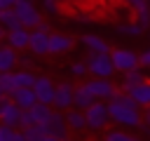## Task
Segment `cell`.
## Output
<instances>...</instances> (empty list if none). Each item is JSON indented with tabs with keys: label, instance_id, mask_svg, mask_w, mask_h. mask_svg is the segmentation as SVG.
I'll return each instance as SVG.
<instances>
[{
	"label": "cell",
	"instance_id": "6da1fadb",
	"mask_svg": "<svg viewBox=\"0 0 150 141\" xmlns=\"http://www.w3.org/2000/svg\"><path fill=\"white\" fill-rule=\"evenodd\" d=\"M108 110H110V118L117 127H124V129H141L145 122H143V106L129 94V92H115L110 99H108Z\"/></svg>",
	"mask_w": 150,
	"mask_h": 141
},
{
	"label": "cell",
	"instance_id": "7a4b0ae2",
	"mask_svg": "<svg viewBox=\"0 0 150 141\" xmlns=\"http://www.w3.org/2000/svg\"><path fill=\"white\" fill-rule=\"evenodd\" d=\"M87 129L89 132H105L108 129V122L112 120L110 118V110H108V103H103V99H96L87 110Z\"/></svg>",
	"mask_w": 150,
	"mask_h": 141
},
{
	"label": "cell",
	"instance_id": "3957f363",
	"mask_svg": "<svg viewBox=\"0 0 150 141\" xmlns=\"http://www.w3.org/2000/svg\"><path fill=\"white\" fill-rule=\"evenodd\" d=\"M87 66H89V75L94 78H110L112 73H117L110 52H89Z\"/></svg>",
	"mask_w": 150,
	"mask_h": 141
},
{
	"label": "cell",
	"instance_id": "277c9868",
	"mask_svg": "<svg viewBox=\"0 0 150 141\" xmlns=\"http://www.w3.org/2000/svg\"><path fill=\"white\" fill-rule=\"evenodd\" d=\"M47 127V141H66L70 136V127H68V120H66V110H54L52 118L45 122Z\"/></svg>",
	"mask_w": 150,
	"mask_h": 141
},
{
	"label": "cell",
	"instance_id": "5b68a950",
	"mask_svg": "<svg viewBox=\"0 0 150 141\" xmlns=\"http://www.w3.org/2000/svg\"><path fill=\"white\" fill-rule=\"evenodd\" d=\"M49 26L47 24H40L30 31V42H28V52H33L35 56H45L49 54Z\"/></svg>",
	"mask_w": 150,
	"mask_h": 141
},
{
	"label": "cell",
	"instance_id": "8992f818",
	"mask_svg": "<svg viewBox=\"0 0 150 141\" xmlns=\"http://www.w3.org/2000/svg\"><path fill=\"white\" fill-rule=\"evenodd\" d=\"M110 56H112V61H115L117 73H127V70L141 66V54H136L134 49H127V47H115V49L110 52Z\"/></svg>",
	"mask_w": 150,
	"mask_h": 141
},
{
	"label": "cell",
	"instance_id": "52a82bcc",
	"mask_svg": "<svg viewBox=\"0 0 150 141\" xmlns=\"http://www.w3.org/2000/svg\"><path fill=\"white\" fill-rule=\"evenodd\" d=\"M14 9H16L19 19H21V24L26 28H35V26L42 24V14L45 12H38V7L33 5V0H16Z\"/></svg>",
	"mask_w": 150,
	"mask_h": 141
},
{
	"label": "cell",
	"instance_id": "ba28073f",
	"mask_svg": "<svg viewBox=\"0 0 150 141\" xmlns=\"http://www.w3.org/2000/svg\"><path fill=\"white\" fill-rule=\"evenodd\" d=\"M73 101H75V87H73V82H68V80H61V82H56V94H54V108L56 110H68V108H73Z\"/></svg>",
	"mask_w": 150,
	"mask_h": 141
},
{
	"label": "cell",
	"instance_id": "9c48e42d",
	"mask_svg": "<svg viewBox=\"0 0 150 141\" xmlns=\"http://www.w3.org/2000/svg\"><path fill=\"white\" fill-rule=\"evenodd\" d=\"M21 106L7 94V96H2L0 99V122H5V125H14V127H19V120H21Z\"/></svg>",
	"mask_w": 150,
	"mask_h": 141
},
{
	"label": "cell",
	"instance_id": "30bf717a",
	"mask_svg": "<svg viewBox=\"0 0 150 141\" xmlns=\"http://www.w3.org/2000/svg\"><path fill=\"white\" fill-rule=\"evenodd\" d=\"M82 85L94 94V99H110V96L117 92V87H115L108 78H94V75H91V80H84Z\"/></svg>",
	"mask_w": 150,
	"mask_h": 141
},
{
	"label": "cell",
	"instance_id": "8fae6325",
	"mask_svg": "<svg viewBox=\"0 0 150 141\" xmlns=\"http://www.w3.org/2000/svg\"><path fill=\"white\" fill-rule=\"evenodd\" d=\"M33 89H35V94H38V101H45V103H54L56 82H54L49 75H38V80H35Z\"/></svg>",
	"mask_w": 150,
	"mask_h": 141
},
{
	"label": "cell",
	"instance_id": "7c38bea8",
	"mask_svg": "<svg viewBox=\"0 0 150 141\" xmlns=\"http://www.w3.org/2000/svg\"><path fill=\"white\" fill-rule=\"evenodd\" d=\"M28 42H30V31L26 26L7 31V45H12L14 49H28Z\"/></svg>",
	"mask_w": 150,
	"mask_h": 141
},
{
	"label": "cell",
	"instance_id": "4fadbf2b",
	"mask_svg": "<svg viewBox=\"0 0 150 141\" xmlns=\"http://www.w3.org/2000/svg\"><path fill=\"white\" fill-rule=\"evenodd\" d=\"M73 38L68 33H52L49 38V54H66L73 49Z\"/></svg>",
	"mask_w": 150,
	"mask_h": 141
},
{
	"label": "cell",
	"instance_id": "5bb4252c",
	"mask_svg": "<svg viewBox=\"0 0 150 141\" xmlns=\"http://www.w3.org/2000/svg\"><path fill=\"white\" fill-rule=\"evenodd\" d=\"M9 96H12L21 108H33V106L38 103V94H35L33 87H16Z\"/></svg>",
	"mask_w": 150,
	"mask_h": 141
},
{
	"label": "cell",
	"instance_id": "9a60e30c",
	"mask_svg": "<svg viewBox=\"0 0 150 141\" xmlns=\"http://www.w3.org/2000/svg\"><path fill=\"white\" fill-rule=\"evenodd\" d=\"M16 63H19V54H16V49H14L12 45L0 47V73H9V70H14Z\"/></svg>",
	"mask_w": 150,
	"mask_h": 141
},
{
	"label": "cell",
	"instance_id": "2e32d148",
	"mask_svg": "<svg viewBox=\"0 0 150 141\" xmlns=\"http://www.w3.org/2000/svg\"><path fill=\"white\" fill-rule=\"evenodd\" d=\"M82 45H84L87 52H112L110 45L101 35H96V33H84L82 35Z\"/></svg>",
	"mask_w": 150,
	"mask_h": 141
},
{
	"label": "cell",
	"instance_id": "e0dca14e",
	"mask_svg": "<svg viewBox=\"0 0 150 141\" xmlns=\"http://www.w3.org/2000/svg\"><path fill=\"white\" fill-rule=\"evenodd\" d=\"M66 120H68V127L73 132H84L87 129V115H84V110H80L75 106L66 110Z\"/></svg>",
	"mask_w": 150,
	"mask_h": 141
},
{
	"label": "cell",
	"instance_id": "ac0fdd59",
	"mask_svg": "<svg viewBox=\"0 0 150 141\" xmlns=\"http://www.w3.org/2000/svg\"><path fill=\"white\" fill-rule=\"evenodd\" d=\"M143 80H145V75H143L141 66H138V68H131V70L124 73V78H122V82H120V89H122V92H129L131 87H136V85L143 82Z\"/></svg>",
	"mask_w": 150,
	"mask_h": 141
},
{
	"label": "cell",
	"instance_id": "d6986e66",
	"mask_svg": "<svg viewBox=\"0 0 150 141\" xmlns=\"http://www.w3.org/2000/svg\"><path fill=\"white\" fill-rule=\"evenodd\" d=\"M96 99H94V94L84 87V85H80V87H75V101H73V106L75 108H80V110H87L91 103H94Z\"/></svg>",
	"mask_w": 150,
	"mask_h": 141
},
{
	"label": "cell",
	"instance_id": "ffe728a7",
	"mask_svg": "<svg viewBox=\"0 0 150 141\" xmlns=\"http://www.w3.org/2000/svg\"><path fill=\"white\" fill-rule=\"evenodd\" d=\"M129 94L145 108V106H150V80H143V82H138L136 87H131L129 89Z\"/></svg>",
	"mask_w": 150,
	"mask_h": 141
},
{
	"label": "cell",
	"instance_id": "44dd1931",
	"mask_svg": "<svg viewBox=\"0 0 150 141\" xmlns=\"http://www.w3.org/2000/svg\"><path fill=\"white\" fill-rule=\"evenodd\" d=\"M38 80V75L33 70H12V82H14V89L16 87H33Z\"/></svg>",
	"mask_w": 150,
	"mask_h": 141
},
{
	"label": "cell",
	"instance_id": "7402d4cb",
	"mask_svg": "<svg viewBox=\"0 0 150 141\" xmlns=\"http://www.w3.org/2000/svg\"><path fill=\"white\" fill-rule=\"evenodd\" d=\"M23 139H28V141H42V139H49V136H47V127H45V122H35V125L26 127V129H23Z\"/></svg>",
	"mask_w": 150,
	"mask_h": 141
},
{
	"label": "cell",
	"instance_id": "603a6c76",
	"mask_svg": "<svg viewBox=\"0 0 150 141\" xmlns=\"http://www.w3.org/2000/svg\"><path fill=\"white\" fill-rule=\"evenodd\" d=\"M19 139H23V129L21 127L0 122V141H19Z\"/></svg>",
	"mask_w": 150,
	"mask_h": 141
},
{
	"label": "cell",
	"instance_id": "cb8c5ba5",
	"mask_svg": "<svg viewBox=\"0 0 150 141\" xmlns=\"http://www.w3.org/2000/svg\"><path fill=\"white\" fill-rule=\"evenodd\" d=\"M0 21L5 24V28H7V31H12V28H19V26H23L14 7H7V9L2 12V16H0Z\"/></svg>",
	"mask_w": 150,
	"mask_h": 141
},
{
	"label": "cell",
	"instance_id": "d4e9b609",
	"mask_svg": "<svg viewBox=\"0 0 150 141\" xmlns=\"http://www.w3.org/2000/svg\"><path fill=\"white\" fill-rule=\"evenodd\" d=\"M134 9H136V21H138L143 28H150V2L143 0V2H138Z\"/></svg>",
	"mask_w": 150,
	"mask_h": 141
},
{
	"label": "cell",
	"instance_id": "484cf974",
	"mask_svg": "<svg viewBox=\"0 0 150 141\" xmlns=\"http://www.w3.org/2000/svg\"><path fill=\"white\" fill-rule=\"evenodd\" d=\"M103 139H105V141H131L134 134L127 132L124 127H120V129H105V132H103Z\"/></svg>",
	"mask_w": 150,
	"mask_h": 141
},
{
	"label": "cell",
	"instance_id": "4316f807",
	"mask_svg": "<svg viewBox=\"0 0 150 141\" xmlns=\"http://www.w3.org/2000/svg\"><path fill=\"white\" fill-rule=\"evenodd\" d=\"M143 31H145V28H143L138 21H131V24H122V26H117V33H120V35H127V38H138Z\"/></svg>",
	"mask_w": 150,
	"mask_h": 141
},
{
	"label": "cell",
	"instance_id": "83f0119b",
	"mask_svg": "<svg viewBox=\"0 0 150 141\" xmlns=\"http://www.w3.org/2000/svg\"><path fill=\"white\" fill-rule=\"evenodd\" d=\"M68 70H70L73 78H84V75H89V66H87L84 61H73Z\"/></svg>",
	"mask_w": 150,
	"mask_h": 141
},
{
	"label": "cell",
	"instance_id": "f1b7e54d",
	"mask_svg": "<svg viewBox=\"0 0 150 141\" xmlns=\"http://www.w3.org/2000/svg\"><path fill=\"white\" fill-rule=\"evenodd\" d=\"M30 125H35L33 110H30V108H23V110H21V120H19V127H21V129H26V127H30Z\"/></svg>",
	"mask_w": 150,
	"mask_h": 141
},
{
	"label": "cell",
	"instance_id": "f546056e",
	"mask_svg": "<svg viewBox=\"0 0 150 141\" xmlns=\"http://www.w3.org/2000/svg\"><path fill=\"white\" fill-rule=\"evenodd\" d=\"M0 87L5 89V94L14 92V82H12V70L9 73H0Z\"/></svg>",
	"mask_w": 150,
	"mask_h": 141
},
{
	"label": "cell",
	"instance_id": "4dcf8cb0",
	"mask_svg": "<svg viewBox=\"0 0 150 141\" xmlns=\"http://www.w3.org/2000/svg\"><path fill=\"white\" fill-rule=\"evenodd\" d=\"M42 12L47 16H56L59 14V0H42Z\"/></svg>",
	"mask_w": 150,
	"mask_h": 141
},
{
	"label": "cell",
	"instance_id": "1f68e13d",
	"mask_svg": "<svg viewBox=\"0 0 150 141\" xmlns=\"http://www.w3.org/2000/svg\"><path fill=\"white\" fill-rule=\"evenodd\" d=\"M33 56H35L33 52H30V54H19V63H21L23 68H30V66H33Z\"/></svg>",
	"mask_w": 150,
	"mask_h": 141
},
{
	"label": "cell",
	"instance_id": "d6a6232c",
	"mask_svg": "<svg viewBox=\"0 0 150 141\" xmlns=\"http://www.w3.org/2000/svg\"><path fill=\"white\" fill-rule=\"evenodd\" d=\"M141 68H150V47L141 52Z\"/></svg>",
	"mask_w": 150,
	"mask_h": 141
},
{
	"label": "cell",
	"instance_id": "836d02e7",
	"mask_svg": "<svg viewBox=\"0 0 150 141\" xmlns=\"http://www.w3.org/2000/svg\"><path fill=\"white\" fill-rule=\"evenodd\" d=\"M143 122L148 125V129H150V106H145L143 108Z\"/></svg>",
	"mask_w": 150,
	"mask_h": 141
},
{
	"label": "cell",
	"instance_id": "e575fe53",
	"mask_svg": "<svg viewBox=\"0 0 150 141\" xmlns=\"http://www.w3.org/2000/svg\"><path fill=\"white\" fill-rule=\"evenodd\" d=\"M2 38H7V28H5V24L0 21V40H2Z\"/></svg>",
	"mask_w": 150,
	"mask_h": 141
},
{
	"label": "cell",
	"instance_id": "d590c367",
	"mask_svg": "<svg viewBox=\"0 0 150 141\" xmlns=\"http://www.w3.org/2000/svg\"><path fill=\"white\" fill-rule=\"evenodd\" d=\"M124 2H127V5H131V7H136V5H138V2H143V0H124Z\"/></svg>",
	"mask_w": 150,
	"mask_h": 141
},
{
	"label": "cell",
	"instance_id": "8d00e7d4",
	"mask_svg": "<svg viewBox=\"0 0 150 141\" xmlns=\"http://www.w3.org/2000/svg\"><path fill=\"white\" fill-rule=\"evenodd\" d=\"M2 96H7V94H5V89H2V87H0V99H2Z\"/></svg>",
	"mask_w": 150,
	"mask_h": 141
},
{
	"label": "cell",
	"instance_id": "74e56055",
	"mask_svg": "<svg viewBox=\"0 0 150 141\" xmlns=\"http://www.w3.org/2000/svg\"><path fill=\"white\" fill-rule=\"evenodd\" d=\"M2 12H5V7H2V5H0V16H2Z\"/></svg>",
	"mask_w": 150,
	"mask_h": 141
},
{
	"label": "cell",
	"instance_id": "f35d334b",
	"mask_svg": "<svg viewBox=\"0 0 150 141\" xmlns=\"http://www.w3.org/2000/svg\"><path fill=\"white\" fill-rule=\"evenodd\" d=\"M148 2H150V0H148Z\"/></svg>",
	"mask_w": 150,
	"mask_h": 141
}]
</instances>
